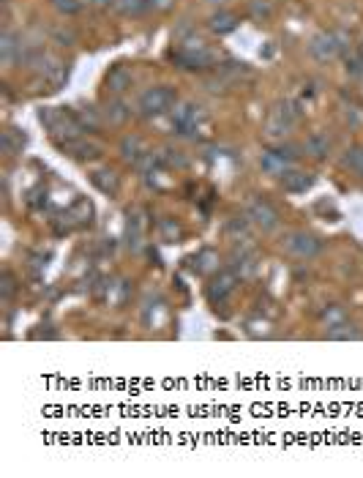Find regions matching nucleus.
<instances>
[{"label": "nucleus", "mask_w": 363, "mask_h": 478, "mask_svg": "<svg viewBox=\"0 0 363 478\" xmlns=\"http://www.w3.org/2000/svg\"><path fill=\"white\" fill-rule=\"evenodd\" d=\"M38 121L49 128V134L58 140V145L82 137V131H85L82 124H79V118L74 112H66V110H41Z\"/></svg>", "instance_id": "obj_1"}, {"label": "nucleus", "mask_w": 363, "mask_h": 478, "mask_svg": "<svg viewBox=\"0 0 363 478\" xmlns=\"http://www.w3.org/2000/svg\"><path fill=\"white\" fill-rule=\"evenodd\" d=\"M175 104H178L175 88H169V85H156V88H148L145 94L139 96L137 110H139V115H145V118H159V115H164V112H172Z\"/></svg>", "instance_id": "obj_2"}, {"label": "nucleus", "mask_w": 363, "mask_h": 478, "mask_svg": "<svg viewBox=\"0 0 363 478\" xmlns=\"http://www.w3.org/2000/svg\"><path fill=\"white\" fill-rule=\"evenodd\" d=\"M298 115H300V112L295 110V104L279 101V104L270 110L268 121H265V134H268V140H284L287 131L298 124Z\"/></svg>", "instance_id": "obj_3"}, {"label": "nucleus", "mask_w": 363, "mask_h": 478, "mask_svg": "<svg viewBox=\"0 0 363 478\" xmlns=\"http://www.w3.org/2000/svg\"><path fill=\"white\" fill-rule=\"evenodd\" d=\"M281 249L290 257H295V260H311V257H317L323 252V241L317 235L306 232V230H295V232L284 235Z\"/></svg>", "instance_id": "obj_4"}, {"label": "nucleus", "mask_w": 363, "mask_h": 478, "mask_svg": "<svg viewBox=\"0 0 363 478\" xmlns=\"http://www.w3.org/2000/svg\"><path fill=\"white\" fill-rule=\"evenodd\" d=\"M202 121V107L192 101H180L172 110V131L180 137H197V126Z\"/></svg>", "instance_id": "obj_5"}, {"label": "nucleus", "mask_w": 363, "mask_h": 478, "mask_svg": "<svg viewBox=\"0 0 363 478\" xmlns=\"http://www.w3.org/2000/svg\"><path fill=\"white\" fill-rule=\"evenodd\" d=\"M246 216H249V222L254 224V227H260L263 232H273L279 227V222H281L279 211L268 200H263V197H257V200H252L246 205Z\"/></svg>", "instance_id": "obj_6"}, {"label": "nucleus", "mask_w": 363, "mask_h": 478, "mask_svg": "<svg viewBox=\"0 0 363 478\" xmlns=\"http://www.w3.org/2000/svg\"><path fill=\"white\" fill-rule=\"evenodd\" d=\"M341 47H344V36L341 33H317L311 41H309V52L320 61V64H328V61H333L339 52H341Z\"/></svg>", "instance_id": "obj_7"}, {"label": "nucleus", "mask_w": 363, "mask_h": 478, "mask_svg": "<svg viewBox=\"0 0 363 478\" xmlns=\"http://www.w3.org/2000/svg\"><path fill=\"white\" fill-rule=\"evenodd\" d=\"M235 287H238V274L232 268L230 271H219L213 276L210 287H208V301L210 304H224L232 292H235Z\"/></svg>", "instance_id": "obj_8"}, {"label": "nucleus", "mask_w": 363, "mask_h": 478, "mask_svg": "<svg viewBox=\"0 0 363 478\" xmlns=\"http://www.w3.org/2000/svg\"><path fill=\"white\" fill-rule=\"evenodd\" d=\"M126 238H129V249L139 252L145 246V211L134 208L129 214V224H126Z\"/></svg>", "instance_id": "obj_9"}, {"label": "nucleus", "mask_w": 363, "mask_h": 478, "mask_svg": "<svg viewBox=\"0 0 363 478\" xmlns=\"http://www.w3.org/2000/svg\"><path fill=\"white\" fill-rule=\"evenodd\" d=\"M260 167H263V172L273 175V178H284L293 170V161L284 159L276 148H270V151H265L263 156H260Z\"/></svg>", "instance_id": "obj_10"}, {"label": "nucleus", "mask_w": 363, "mask_h": 478, "mask_svg": "<svg viewBox=\"0 0 363 478\" xmlns=\"http://www.w3.org/2000/svg\"><path fill=\"white\" fill-rule=\"evenodd\" d=\"M61 148L66 151L71 159H96L101 156V145L96 142H88L85 137H77V140H68V142H61Z\"/></svg>", "instance_id": "obj_11"}, {"label": "nucleus", "mask_w": 363, "mask_h": 478, "mask_svg": "<svg viewBox=\"0 0 363 478\" xmlns=\"http://www.w3.org/2000/svg\"><path fill=\"white\" fill-rule=\"evenodd\" d=\"M104 85H107V91H109V94H123V91L132 85V71H129L123 64L112 66V68L107 71Z\"/></svg>", "instance_id": "obj_12"}, {"label": "nucleus", "mask_w": 363, "mask_h": 478, "mask_svg": "<svg viewBox=\"0 0 363 478\" xmlns=\"http://www.w3.org/2000/svg\"><path fill=\"white\" fill-rule=\"evenodd\" d=\"M230 268L238 274V276H252L257 271V255L252 249H235L232 252V262Z\"/></svg>", "instance_id": "obj_13"}, {"label": "nucleus", "mask_w": 363, "mask_h": 478, "mask_svg": "<svg viewBox=\"0 0 363 478\" xmlns=\"http://www.w3.org/2000/svg\"><path fill=\"white\" fill-rule=\"evenodd\" d=\"M361 328L358 325H353V322H336V325H328L325 328V339H330V342H355V339H361Z\"/></svg>", "instance_id": "obj_14"}, {"label": "nucleus", "mask_w": 363, "mask_h": 478, "mask_svg": "<svg viewBox=\"0 0 363 478\" xmlns=\"http://www.w3.org/2000/svg\"><path fill=\"white\" fill-rule=\"evenodd\" d=\"M145 154H148V151H145V142H142L137 134H126V137L121 140V156H123V161L137 164Z\"/></svg>", "instance_id": "obj_15"}, {"label": "nucleus", "mask_w": 363, "mask_h": 478, "mask_svg": "<svg viewBox=\"0 0 363 478\" xmlns=\"http://www.w3.org/2000/svg\"><path fill=\"white\" fill-rule=\"evenodd\" d=\"M20 55H22V44H20V38H17L11 31H6L3 33V38H0V58H3V64L11 66Z\"/></svg>", "instance_id": "obj_16"}, {"label": "nucleus", "mask_w": 363, "mask_h": 478, "mask_svg": "<svg viewBox=\"0 0 363 478\" xmlns=\"http://www.w3.org/2000/svg\"><path fill=\"white\" fill-rule=\"evenodd\" d=\"M208 28L213 33H219V36H227V33H232L238 28V17H235L232 11H216V14L208 20Z\"/></svg>", "instance_id": "obj_17"}, {"label": "nucleus", "mask_w": 363, "mask_h": 478, "mask_svg": "<svg viewBox=\"0 0 363 478\" xmlns=\"http://www.w3.org/2000/svg\"><path fill=\"white\" fill-rule=\"evenodd\" d=\"M91 181H93V186L101 191V194H115L118 191V172L115 170H96L93 175H91Z\"/></svg>", "instance_id": "obj_18"}, {"label": "nucleus", "mask_w": 363, "mask_h": 478, "mask_svg": "<svg viewBox=\"0 0 363 478\" xmlns=\"http://www.w3.org/2000/svg\"><path fill=\"white\" fill-rule=\"evenodd\" d=\"M281 184H284V191H290V194H300V191H306L311 184H314V178L309 175V172H287L284 178H281Z\"/></svg>", "instance_id": "obj_19"}, {"label": "nucleus", "mask_w": 363, "mask_h": 478, "mask_svg": "<svg viewBox=\"0 0 363 478\" xmlns=\"http://www.w3.org/2000/svg\"><path fill=\"white\" fill-rule=\"evenodd\" d=\"M104 115H107V121H109V124L121 126V124H126V121H129L132 110H129V107H126L121 98H112V101H107V107H104Z\"/></svg>", "instance_id": "obj_20"}, {"label": "nucleus", "mask_w": 363, "mask_h": 478, "mask_svg": "<svg viewBox=\"0 0 363 478\" xmlns=\"http://www.w3.org/2000/svg\"><path fill=\"white\" fill-rule=\"evenodd\" d=\"M330 151V140L325 137V134H311L309 140H306V154L309 156H314V159H325Z\"/></svg>", "instance_id": "obj_21"}, {"label": "nucleus", "mask_w": 363, "mask_h": 478, "mask_svg": "<svg viewBox=\"0 0 363 478\" xmlns=\"http://www.w3.org/2000/svg\"><path fill=\"white\" fill-rule=\"evenodd\" d=\"M159 238H162L164 244H178V241L183 238V227L175 222V219L167 216V219L159 222Z\"/></svg>", "instance_id": "obj_22"}, {"label": "nucleus", "mask_w": 363, "mask_h": 478, "mask_svg": "<svg viewBox=\"0 0 363 478\" xmlns=\"http://www.w3.org/2000/svg\"><path fill=\"white\" fill-rule=\"evenodd\" d=\"M194 271L199 274H213L219 271V255L213 249H202L197 257H194Z\"/></svg>", "instance_id": "obj_23"}, {"label": "nucleus", "mask_w": 363, "mask_h": 478, "mask_svg": "<svg viewBox=\"0 0 363 478\" xmlns=\"http://www.w3.org/2000/svg\"><path fill=\"white\" fill-rule=\"evenodd\" d=\"M115 8L123 17H142L150 8V0H115Z\"/></svg>", "instance_id": "obj_24"}, {"label": "nucleus", "mask_w": 363, "mask_h": 478, "mask_svg": "<svg viewBox=\"0 0 363 478\" xmlns=\"http://www.w3.org/2000/svg\"><path fill=\"white\" fill-rule=\"evenodd\" d=\"M14 131H17V128H6V131H3V154H6V156L20 154L22 145H25V134H22V137H14Z\"/></svg>", "instance_id": "obj_25"}, {"label": "nucleus", "mask_w": 363, "mask_h": 478, "mask_svg": "<svg viewBox=\"0 0 363 478\" xmlns=\"http://www.w3.org/2000/svg\"><path fill=\"white\" fill-rule=\"evenodd\" d=\"M159 161H162L164 167H178V170H183V167L189 164V159H186L180 151H172V148H167L164 154H159Z\"/></svg>", "instance_id": "obj_26"}, {"label": "nucleus", "mask_w": 363, "mask_h": 478, "mask_svg": "<svg viewBox=\"0 0 363 478\" xmlns=\"http://www.w3.org/2000/svg\"><path fill=\"white\" fill-rule=\"evenodd\" d=\"M341 161H344V167H350V170H355L358 175H363V148H350Z\"/></svg>", "instance_id": "obj_27"}, {"label": "nucleus", "mask_w": 363, "mask_h": 478, "mask_svg": "<svg viewBox=\"0 0 363 478\" xmlns=\"http://www.w3.org/2000/svg\"><path fill=\"white\" fill-rule=\"evenodd\" d=\"M249 216H235V219H230V224H227V235H232V238H238L240 241V235H246L249 232Z\"/></svg>", "instance_id": "obj_28"}, {"label": "nucleus", "mask_w": 363, "mask_h": 478, "mask_svg": "<svg viewBox=\"0 0 363 478\" xmlns=\"http://www.w3.org/2000/svg\"><path fill=\"white\" fill-rule=\"evenodd\" d=\"M61 14H77L79 8H82V3L79 0H49Z\"/></svg>", "instance_id": "obj_29"}, {"label": "nucleus", "mask_w": 363, "mask_h": 478, "mask_svg": "<svg viewBox=\"0 0 363 478\" xmlns=\"http://www.w3.org/2000/svg\"><path fill=\"white\" fill-rule=\"evenodd\" d=\"M14 292H17V285H14V276H11V274H3V285H0V295H3V301L8 304Z\"/></svg>", "instance_id": "obj_30"}, {"label": "nucleus", "mask_w": 363, "mask_h": 478, "mask_svg": "<svg viewBox=\"0 0 363 478\" xmlns=\"http://www.w3.org/2000/svg\"><path fill=\"white\" fill-rule=\"evenodd\" d=\"M77 118H79L82 128H91V131H96V128H99V118H96V112H93V110H88V112H77Z\"/></svg>", "instance_id": "obj_31"}, {"label": "nucleus", "mask_w": 363, "mask_h": 478, "mask_svg": "<svg viewBox=\"0 0 363 478\" xmlns=\"http://www.w3.org/2000/svg\"><path fill=\"white\" fill-rule=\"evenodd\" d=\"M323 320H325L328 325L344 322V309H341V306H330V309H325V312H323Z\"/></svg>", "instance_id": "obj_32"}, {"label": "nucleus", "mask_w": 363, "mask_h": 478, "mask_svg": "<svg viewBox=\"0 0 363 478\" xmlns=\"http://www.w3.org/2000/svg\"><path fill=\"white\" fill-rule=\"evenodd\" d=\"M252 14H254V17H263V20H268V17L273 14V8H270V3H263V0H252Z\"/></svg>", "instance_id": "obj_33"}, {"label": "nucleus", "mask_w": 363, "mask_h": 478, "mask_svg": "<svg viewBox=\"0 0 363 478\" xmlns=\"http://www.w3.org/2000/svg\"><path fill=\"white\" fill-rule=\"evenodd\" d=\"M175 6V0H150V8H156V11H169Z\"/></svg>", "instance_id": "obj_34"}, {"label": "nucleus", "mask_w": 363, "mask_h": 478, "mask_svg": "<svg viewBox=\"0 0 363 478\" xmlns=\"http://www.w3.org/2000/svg\"><path fill=\"white\" fill-rule=\"evenodd\" d=\"M93 6H99V8H109V6H115V0H91Z\"/></svg>", "instance_id": "obj_35"}, {"label": "nucleus", "mask_w": 363, "mask_h": 478, "mask_svg": "<svg viewBox=\"0 0 363 478\" xmlns=\"http://www.w3.org/2000/svg\"><path fill=\"white\" fill-rule=\"evenodd\" d=\"M208 3H224V0H208Z\"/></svg>", "instance_id": "obj_36"}]
</instances>
